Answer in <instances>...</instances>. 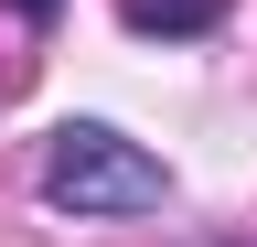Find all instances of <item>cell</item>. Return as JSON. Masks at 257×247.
I'll use <instances>...</instances> for the list:
<instances>
[{"instance_id": "6da1fadb", "label": "cell", "mask_w": 257, "mask_h": 247, "mask_svg": "<svg viewBox=\"0 0 257 247\" xmlns=\"http://www.w3.org/2000/svg\"><path fill=\"white\" fill-rule=\"evenodd\" d=\"M161 194H172V172L107 118H64L43 140V204L54 215H150Z\"/></svg>"}, {"instance_id": "7a4b0ae2", "label": "cell", "mask_w": 257, "mask_h": 247, "mask_svg": "<svg viewBox=\"0 0 257 247\" xmlns=\"http://www.w3.org/2000/svg\"><path fill=\"white\" fill-rule=\"evenodd\" d=\"M214 11H225V0H128V22H140V33H204Z\"/></svg>"}, {"instance_id": "3957f363", "label": "cell", "mask_w": 257, "mask_h": 247, "mask_svg": "<svg viewBox=\"0 0 257 247\" xmlns=\"http://www.w3.org/2000/svg\"><path fill=\"white\" fill-rule=\"evenodd\" d=\"M22 11H32V22H54V0H22Z\"/></svg>"}]
</instances>
